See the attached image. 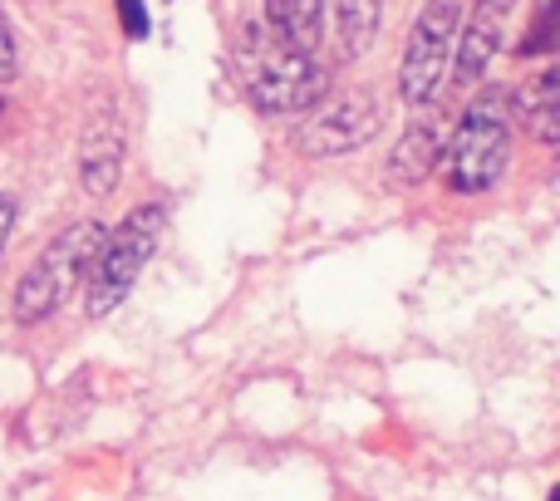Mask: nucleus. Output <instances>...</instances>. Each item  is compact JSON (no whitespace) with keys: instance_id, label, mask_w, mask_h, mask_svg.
Segmentation results:
<instances>
[{"instance_id":"f257e3e1","label":"nucleus","mask_w":560,"mask_h":501,"mask_svg":"<svg viewBox=\"0 0 560 501\" xmlns=\"http://www.w3.org/2000/svg\"><path fill=\"white\" fill-rule=\"evenodd\" d=\"M512 89H477L472 104L463 108V118H457L453 138H447V187L463 197H477L487 193V187L502 183L506 163H512Z\"/></svg>"},{"instance_id":"f03ea898","label":"nucleus","mask_w":560,"mask_h":501,"mask_svg":"<svg viewBox=\"0 0 560 501\" xmlns=\"http://www.w3.org/2000/svg\"><path fill=\"white\" fill-rule=\"evenodd\" d=\"M242 74H246V98L261 114H305L319 108L329 94V69L305 49L280 45L266 25H252L242 35Z\"/></svg>"},{"instance_id":"7ed1b4c3","label":"nucleus","mask_w":560,"mask_h":501,"mask_svg":"<svg viewBox=\"0 0 560 501\" xmlns=\"http://www.w3.org/2000/svg\"><path fill=\"white\" fill-rule=\"evenodd\" d=\"M104 226L98 222H74L45 246V256L20 276L15 290V319L20 325H35L49 319L79 286H89V270H94L98 250H104Z\"/></svg>"},{"instance_id":"20e7f679","label":"nucleus","mask_w":560,"mask_h":501,"mask_svg":"<svg viewBox=\"0 0 560 501\" xmlns=\"http://www.w3.org/2000/svg\"><path fill=\"white\" fill-rule=\"evenodd\" d=\"M158 236H163V207L143 202L104 236V250H98L94 270H89V290H84V310L89 319L114 315L118 305L128 300V290L138 286L143 266L153 260Z\"/></svg>"},{"instance_id":"39448f33","label":"nucleus","mask_w":560,"mask_h":501,"mask_svg":"<svg viewBox=\"0 0 560 501\" xmlns=\"http://www.w3.org/2000/svg\"><path fill=\"white\" fill-rule=\"evenodd\" d=\"M457 30H463V5L457 0H428L418 10V25L398 59V98L408 108H428L443 94L457 55Z\"/></svg>"},{"instance_id":"423d86ee","label":"nucleus","mask_w":560,"mask_h":501,"mask_svg":"<svg viewBox=\"0 0 560 501\" xmlns=\"http://www.w3.org/2000/svg\"><path fill=\"white\" fill-rule=\"evenodd\" d=\"M378 128H384V104H378L369 89H349V94L315 108V118L295 133V148L305 158H315V163H325V158H349V153H359Z\"/></svg>"},{"instance_id":"0eeeda50","label":"nucleus","mask_w":560,"mask_h":501,"mask_svg":"<svg viewBox=\"0 0 560 501\" xmlns=\"http://www.w3.org/2000/svg\"><path fill=\"white\" fill-rule=\"evenodd\" d=\"M516 0H472V10L463 15L457 30V55H453V84L477 89L492 69V59L506 45V25H512Z\"/></svg>"},{"instance_id":"6e6552de","label":"nucleus","mask_w":560,"mask_h":501,"mask_svg":"<svg viewBox=\"0 0 560 501\" xmlns=\"http://www.w3.org/2000/svg\"><path fill=\"white\" fill-rule=\"evenodd\" d=\"M124 124H118V114H108V108H98L94 118L84 124V133H79V183H84L89 197H114V187L124 183Z\"/></svg>"},{"instance_id":"1a4fd4ad","label":"nucleus","mask_w":560,"mask_h":501,"mask_svg":"<svg viewBox=\"0 0 560 501\" xmlns=\"http://www.w3.org/2000/svg\"><path fill=\"white\" fill-rule=\"evenodd\" d=\"M443 158H447L443 118H418V124H408V133L394 143V153H388V177H394L398 187H418L443 167Z\"/></svg>"},{"instance_id":"9d476101","label":"nucleus","mask_w":560,"mask_h":501,"mask_svg":"<svg viewBox=\"0 0 560 501\" xmlns=\"http://www.w3.org/2000/svg\"><path fill=\"white\" fill-rule=\"evenodd\" d=\"M512 118L541 143L560 138V59L536 74H526V84L512 89Z\"/></svg>"},{"instance_id":"9b49d317","label":"nucleus","mask_w":560,"mask_h":501,"mask_svg":"<svg viewBox=\"0 0 560 501\" xmlns=\"http://www.w3.org/2000/svg\"><path fill=\"white\" fill-rule=\"evenodd\" d=\"M266 30L280 45L315 55L325 39V0H266Z\"/></svg>"},{"instance_id":"f8f14e48","label":"nucleus","mask_w":560,"mask_h":501,"mask_svg":"<svg viewBox=\"0 0 560 501\" xmlns=\"http://www.w3.org/2000/svg\"><path fill=\"white\" fill-rule=\"evenodd\" d=\"M384 20V0H335V39L345 59H364Z\"/></svg>"},{"instance_id":"ddd939ff","label":"nucleus","mask_w":560,"mask_h":501,"mask_svg":"<svg viewBox=\"0 0 560 501\" xmlns=\"http://www.w3.org/2000/svg\"><path fill=\"white\" fill-rule=\"evenodd\" d=\"M516 55L522 59L560 55V0H546V5L536 10L532 25H526V35H522V45H516Z\"/></svg>"},{"instance_id":"4468645a","label":"nucleus","mask_w":560,"mask_h":501,"mask_svg":"<svg viewBox=\"0 0 560 501\" xmlns=\"http://www.w3.org/2000/svg\"><path fill=\"white\" fill-rule=\"evenodd\" d=\"M118 20H124V35L128 39H148V5L143 0H118Z\"/></svg>"},{"instance_id":"2eb2a0df","label":"nucleus","mask_w":560,"mask_h":501,"mask_svg":"<svg viewBox=\"0 0 560 501\" xmlns=\"http://www.w3.org/2000/svg\"><path fill=\"white\" fill-rule=\"evenodd\" d=\"M15 79V35H10L5 15H0V84H10Z\"/></svg>"},{"instance_id":"dca6fc26","label":"nucleus","mask_w":560,"mask_h":501,"mask_svg":"<svg viewBox=\"0 0 560 501\" xmlns=\"http://www.w3.org/2000/svg\"><path fill=\"white\" fill-rule=\"evenodd\" d=\"M10 232H15V197H5V193H0V250H5Z\"/></svg>"},{"instance_id":"f3484780","label":"nucleus","mask_w":560,"mask_h":501,"mask_svg":"<svg viewBox=\"0 0 560 501\" xmlns=\"http://www.w3.org/2000/svg\"><path fill=\"white\" fill-rule=\"evenodd\" d=\"M551 501H560V487H556V492H551Z\"/></svg>"},{"instance_id":"a211bd4d","label":"nucleus","mask_w":560,"mask_h":501,"mask_svg":"<svg viewBox=\"0 0 560 501\" xmlns=\"http://www.w3.org/2000/svg\"><path fill=\"white\" fill-rule=\"evenodd\" d=\"M536 5H546V0H536Z\"/></svg>"}]
</instances>
